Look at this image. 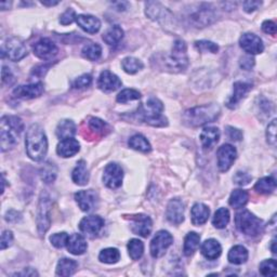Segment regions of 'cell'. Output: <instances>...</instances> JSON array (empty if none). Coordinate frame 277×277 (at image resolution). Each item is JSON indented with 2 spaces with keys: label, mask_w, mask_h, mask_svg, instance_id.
<instances>
[{
  "label": "cell",
  "mask_w": 277,
  "mask_h": 277,
  "mask_svg": "<svg viewBox=\"0 0 277 277\" xmlns=\"http://www.w3.org/2000/svg\"><path fill=\"white\" fill-rule=\"evenodd\" d=\"M99 260L106 264L117 263L120 260V252L116 248H106L99 254Z\"/></svg>",
  "instance_id": "74e56055"
},
{
  "label": "cell",
  "mask_w": 277,
  "mask_h": 277,
  "mask_svg": "<svg viewBox=\"0 0 277 277\" xmlns=\"http://www.w3.org/2000/svg\"><path fill=\"white\" fill-rule=\"evenodd\" d=\"M226 132H227V136H229V138L233 141H240L241 138H243V132L236 129V128L227 127Z\"/></svg>",
  "instance_id": "9f6ffc18"
},
{
  "label": "cell",
  "mask_w": 277,
  "mask_h": 277,
  "mask_svg": "<svg viewBox=\"0 0 277 277\" xmlns=\"http://www.w3.org/2000/svg\"><path fill=\"white\" fill-rule=\"evenodd\" d=\"M98 87L104 92H112L122 87V80L110 70H104L99 77Z\"/></svg>",
  "instance_id": "44dd1931"
},
{
  "label": "cell",
  "mask_w": 277,
  "mask_h": 277,
  "mask_svg": "<svg viewBox=\"0 0 277 277\" xmlns=\"http://www.w3.org/2000/svg\"><path fill=\"white\" fill-rule=\"evenodd\" d=\"M26 152L30 158L35 161L44 160L48 152V140L42 128L35 124L27 130L25 139Z\"/></svg>",
  "instance_id": "6da1fadb"
},
{
  "label": "cell",
  "mask_w": 277,
  "mask_h": 277,
  "mask_svg": "<svg viewBox=\"0 0 277 277\" xmlns=\"http://www.w3.org/2000/svg\"><path fill=\"white\" fill-rule=\"evenodd\" d=\"M266 139L268 144H271L272 146L276 145V119L272 120V123L267 126Z\"/></svg>",
  "instance_id": "f907efd6"
},
{
  "label": "cell",
  "mask_w": 277,
  "mask_h": 277,
  "mask_svg": "<svg viewBox=\"0 0 277 277\" xmlns=\"http://www.w3.org/2000/svg\"><path fill=\"white\" fill-rule=\"evenodd\" d=\"M166 216L168 221L172 224H181L184 221V204L179 200L174 198L169 202L167 206Z\"/></svg>",
  "instance_id": "d6986e66"
},
{
  "label": "cell",
  "mask_w": 277,
  "mask_h": 277,
  "mask_svg": "<svg viewBox=\"0 0 277 277\" xmlns=\"http://www.w3.org/2000/svg\"><path fill=\"white\" fill-rule=\"evenodd\" d=\"M21 214L16 210H10L7 212V215H6V220L8 222L10 223H18L20 220H21Z\"/></svg>",
  "instance_id": "91938a15"
},
{
  "label": "cell",
  "mask_w": 277,
  "mask_h": 277,
  "mask_svg": "<svg viewBox=\"0 0 277 277\" xmlns=\"http://www.w3.org/2000/svg\"><path fill=\"white\" fill-rule=\"evenodd\" d=\"M140 98H141V94L139 91L134 90V89H125L117 96L116 100L118 103L125 104L129 101L139 100Z\"/></svg>",
  "instance_id": "ee69618b"
},
{
  "label": "cell",
  "mask_w": 277,
  "mask_h": 277,
  "mask_svg": "<svg viewBox=\"0 0 277 277\" xmlns=\"http://www.w3.org/2000/svg\"><path fill=\"white\" fill-rule=\"evenodd\" d=\"M76 132H77L76 125L74 124V122H72V120L69 119L62 120V122L58 125V127H56V130H55L56 137L62 140L73 138L76 134Z\"/></svg>",
  "instance_id": "83f0119b"
},
{
  "label": "cell",
  "mask_w": 277,
  "mask_h": 277,
  "mask_svg": "<svg viewBox=\"0 0 277 277\" xmlns=\"http://www.w3.org/2000/svg\"><path fill=\"white\" fill-rule=\"evenodd\" d=\"M19 275H24V276H35V275H38V273L36 272V271H34V269H32V268H30V267H28L27 269H25V271L23 272V273H21V274H19Z\"/></svg>",
  "instance_id": "6125c7cd"
},
{
  "label": "cell",
  "mask_w": 277,
  "mask_h": 277,
  "mask_svg": "<svg viewBox=\"0 0 277 277\" xmlns=\"http://www.w3.org/2000/svg\"><path fill=\"white\" fill-rule=\"evenodd\" d=\"M104 227V220L99 216H89L83 218L79 223V230L86 235L94 237L98 235Z\"/></svg>",
  "instance_id": "9a60e30c"
},
{
  "label": "cell",
  "mask_w": 277,
  "mask_h": 277,
  "mask_svg": "<svg viewBox=\"0 0 277 277\" xmlns=\"http://www.w3.org/2000/svg\"><path fill=\"white\" fill-rule=\"evenodd\" d=\"M76 12L73 9H67L65 12H64L61 18H60V23L62 25H69L72 24L74 21H76Z\"/></svg>",
  "instance_id": "816d5d0a"
},
{
  "label": "cell",
  "mask_w": 277,
  "mask_h": 277,
  "mask_svg": "<svg viewBox=\"0 0 277 277\" xmlns=\"http://www.w3.org/2000/svg\"><path fill=\"white\" fill-rule=\"evenodd\" d=\"M261 2H245L243 3V7H244V10L248 13H251L253 12L254 10H257L259 7L261 6Z\"/></svg>",
  "instance_id": "94428289"
},
{
  "label": "cell",
  "mask_w": 277,
  "mask_h": 277,
  "mask_svg": "<svg viewBox=\"0 0 277 277\" xmlns=\"http://www.w3.org/2000/svg\"><path fill=\"white\" fill-rule=\"evenodd\" d=\"M275 243H276V240H275V239H273V240H272V247H271V249H272V252H273L274 254H276V249H275Z\"/></svg>",
  "instance_id": "e7e4bbea"
},
{
  "label": "cell",
  "mask_w": 277,
  "mask_h": 277,
  "mask_svg": "<svg viewBox=\"0 0 277 277\" xmlns=\"http://www.w3.org/2000/svg\"><path fill=\"white\" fill-rule=\"evenodd\" d=\"M76 23L81 30L89 34H96L101 28L100 20L94 16H87V14H80L76 18Z\"/></svg>",
  "instance_id": "7402d4cb"
},
{
  "label": "cell",
  "mask_w": 277,
  "mask_h": 277,
  "mask_svg": "<svg viewBox=\"0 0 277 277\" xmlns=\"http://www.w3.org/2000/svg\"><path fill=\"white\" fill-rule=\"evenodd\" d=\"M239 46L249 55L259 54L261 52H263L264 50V45L262 39L259 36H257V35L250 33L244 34L243 36L240 37Z\"/></svg>",
  "instance_id": "4fadbf2b"
},
{
  "label": "cell",
  "mask_w": 277,
  "mask_h": 277,
  "mask_svg": "<svg viewBox=\"0 0 277 277\" xmlns=\"http://www.w3.org/2000/svg\"><path fill=\"white\" fill-rule=\"evenodd\" d=\"M124 37V31L122 27L118 25L111 26L106 30V32L103 34V40L109 46H116L119 44V41Z\"/></svg>",
  "instance_id": "4dcf8cb0"
},
{
  "label": "cell",
  "mask_w": 277,
  "mask_h": 277,
  "mask_svg": "<svg viewBox=\"0 0 277 277\" xmlns=\"http://www.w3.org/2000/svg\"><path fill=\"white\" fill-rule=\"evenodd\" d=\"M262 31L268 35H275L276 34V24L272 21H264L262 23Z\"/></svg>",
  "instance_id": "680465c9"
},
{
  "label": "cell",
  "mask_w": 277,
  "mask_h": 277,
  "mask_svg": "<svg viewBox=\"0 0 277 277\" xmlns=\"http://www.w3.org/2000/svg\"><path fill=\"white\" fill-rule=\"evenodd\" d=\"M166 63L169 68L183 70L189 65V56H188V49L186 42L179 39L175 40L172 50L167 56Z\"/></svg>",
  "instance_id": "5b68a950"
},
{
  "label": "cell",
  "mask_w": 277,
  "mask_h": 277,
  "mask_svg": "<svg viewBox=\"0 0 277 277\" xmlns=\"http://www.w3.org/2000/svg\"><path fill=\"white\" fill-rule=\"evenodd\" d=\"M40 174H41V179L46 183H51L55 180L56 168L53 164L48 162V164H46V166L41 169Z\"/></svg>",
  "instance_id": "f6af8a7d"
},
{
  "label": "cell",
  "mask_w": 277,
  "mask_h": 277,
  "mask_svg": "<svg viewBox=\"0 0 277 277\" xmlns=\"http://www.w3.org/2000/svg\"><path fill=\"white\" fill-rule=\"evenodd\" d=\"M218 167L221 172H226L229 170L233 162L235 161L237 152L236 148L231 144H224L221 147H219L218 153Z\"/></svg>",
  "instance_id": "8fae6325"
},
{
  "label": "cell",
  "mask_w": 277,
  "mask_h": 277,
  "mask_svg": "<svg viewBox=\"0 0 277 277\" xmlns=\"http://www.w3.org/2000/svg\"><path fill=\"white\" fill-rule=\"evenodd\" d=\"M92 82V77L89 74H84L80 77L76 78L73 82V88L75 89H84L88 88Z\"/></svg>",
  "instance_id": "681fc988"
},
{
  "label": "cell",
  "mask_w": 277,
  "mask_h": 277,
  "mask_svg": "<svg viewBox=\"0 0 277 277\" xmlns=\"http://www.w3.org/2000/svg\"><path fill=\"white\" fill-rule=\"evenodd\" d=\"M27 55V49L22 41L18 38H10L6 41L3 48V56L11 61H20Z\"/></svg>",
  "instance_id": "9c48e42d"
},
{
  "label": "cell",
  "mask_w": 277,
  "mask_h": 277,
  "mask_svg": "<svg viewBox=\"0 0 277 277\" xmlns=\"http://www.w3.org/2000/svg\"><path fill=\"white\" fill-rule=\"evenodd\" d=\"M222 248L221 245L218 240L210 238L207 239L206 241H204L202 245V253L206 259L208 260H216L220 257V254H221Z\"/></svg>",
  "instance_id": "d4e9b609"
},
{
  "label": "cell",
  "mask_w": 277,
  "mask_h": 277,
  "mask_svg": "<svg viewBox=\"0 0 277 277\" xmlns=\"http://www.w3.org/2000/svg\"><path fill=\"white\" fill-rule=\"evenodd\" d=\"M122 65L125 72L131 75L138 73L139 70L143 68V63L139 59L133 58V56H128V58L124 59L122 62Z\"/></svg>",
  "instance_id": "ab89813d"
},
{
  "label": "cell",
  "mask_w": 277,
  "mask_h": 277,
  "mask_svg": "<svg viewBox=\"0 0 277 277\" xmlns=\"http://www.w3.org/2000/svg\"><path fill=\"white\" fill-rule=\"evenodd\" d=\"M131 231L136 234V235L142 237L150 236L153 226L150 217H147L145 215H137L131 217Z\"/></svg>",
  "instance_id": "2e32d148"
},
{
  "label": "cell",
  "mask_w": 277,
  "mask_h": 277,
  "mask_svg": "<svg viewBox=\"0 0 277 277\" xmlns=\"http://www.w3.org/2000/svg\"><path fill=\"white\" fill-rule=\"evenodd\" d=\"M220 139V131L216 127H207L201 133V141L204 148H211L217 144Z\"/></svg>",
  "instance_id": "4316f807"
},
{
  "label": "cell",
  "mask_w": 277,
  "mask_h": 277,
  "mask_svg": "<svg viewBox=\"0 0 277 277\" xmlns=\"http://www.w3.org/2000/svg\"><path fill=\"white\" fill-rule=\"evenodd\" d=\"M129 146L133 150L142 152V153H148L151 152L152 146L147 139L141 134H136L129 140Z\"/></svg>",
  "instance_id": "d590c367"
},
{
  "label": "cell",
  "mask_w": 277,
  "mask_h": 277,
  "mask_svg": "<svg viewBox=\"0 0 277 277\" xmlns=\"http://www.w3.org/2000/svg\"><path fill=\"white\" fill-rule=\"evenodd\" d=\"M227 259L233 264H243L248 260V250L244 246H234L227 255Z\"/></svg>",
  "instance_id": "1f68e13d"
},
{
  "label": "cell",
  "mask_w": 277,
  "mask_h": 277,
  "mask_svg": "<svg viewBox=\"0 0 277 277\" xmlns=\"http://www.w3.org/2000/svg\"><path fill=\"white\" fill-rule=\"evenodd\" d=\"M51 201L46 193H42L38 205L37 214V227L40 236H45L46 232L51 225Z\"/></svg>",
  "instance_id": "8992f818"
},
{
  "label": "cell",
  "mask_w": 277,
  "mask_h": 277,
  "mask_svg": "<svg viewBox=\"0 0 277 277\" xmlns=\"http://www.w3.org/2000/svg\"><path fill=\"white\" fill-rule=\"evenodd\" d=\"M42 92H44V84L42 82H36L17 87L13 90V96L19 99H23V100H30V99L40 97Z\"/></svg>",
  "instance_id": "e0dca14e"
},
{
  "label": "cell",
  "mask_w": 277,
  "mask_h": 277,
  "mask_svg": "<svg viewBox=\"0 0 277 277\" xmlns=\"http://www.w3.org/2000/svg\"><path fill=\"white\" fill-rule=\"evenodd\" d=\"M235 224L237 229L247 236H258L263 231V222L248 210L238 212L235 217Z\"/></svg>",
  "instance_id": "277c9868"
},
{
  "label": "cell",
  "mask_w": 277,
  "mask_h": 277,
  "mask_svg": "<svg viewBox=\"0 0 277 277\" xmlns=\"http://www.w3.org/2000/svg\"><path fill=\"white\" fill-rule=\"evenodd\" d=\"M190 19L196 27H205L216 20L215 8L209 4H201L200 7L191 14Z\"/></svg>",
  "instance_id": "52a82bcc"
},
{
  "label": "cell",
  "mask_w": 277,
  "mask_h": 277,
  "mask_svg": "<svg viewBox=\"0 0 277 277\" xmlns=\"http://www.w3.org/2000/svg\"><path fill=\"white\" fill-rule=\"evenodd\" d=\"M80 150V145L78 143V141L70 138L62 140L58 147H56V153H58L61 157L68 158L72 157V156L76 155Z\"/></svg>",
  "instance_id": "603a6c76"
},
{
  "label": "cell",
  "mask_w": 277,
  "mask_h": 277,
  "mask_svg": "<svg viewBox=\"0 0 277 277\" xmlns=\"http://www.w3.org/2000/svg\"><path fill=\"white\" fill-rule=\"evenodd\" d=\"M134 115L141 122L153 127H165L168 125V120L165 116H162L160 113H157L151 110L150 108H147L146 105L141 106Z\"/></svg>",
  "instance_id": "30bf717a"
},
{
  "label": "cell",
  "mask_w": 277,
  "mask_h": 277,
  "mask_svg": "<svg viewBox=\"0 0 277 277\" xmlns=\"http://www.w3.org/2000/svg\"><path fill=\"white\" fill-rule=\"evenodd\" d=\"M13 243V234L11 231H5L2 235V249L5 250Z\"/></svg>",
  "instance_id": "11a10c76"
},
{
  "label": "cell",
  "mask_w": 277,
  "mask_h": 277,
  "mask_svg": "<svg viewBox=\"0 0 277 277\" xmlns=\"http://www.w3.org/2000/svg\"><path fill=\"white\" fill-rule=\"evenodd\" d=\"M75 201L79 206V208L84 211L89 212L94 210L98 203V195L94 190L79 191L75 194Z\"/></svg>",
  "instance_id": "ac0fdd59"
},
{
  "label": "cell",
  "mask_w": 277,
  "mask_h": 277,
  "mask_svg": "<svg viewBox=\"0 0 277 277\" xmlns=\"http://www.w3.org/2000/svg\"><path fill=\"white\" fill-rule=\"evenodd\" d=\"M72 179L76 184L81 187L86 186V184L89 182V171L87 169L86 162L83 160L77 162V166L73 170Z\"/></svg>",
  "instance_id": "f546056e"
},
{
  "label": "cell",
  "mask_w": 277,
  "mask_h": 277,
  "mask_svg": "<svg viewBox=\"0 0 277 277\" xmlns=\"http://www.w3.org/2000/svg\"><path fill=\"white\" fill-rule=\"evenodd\" d=\"M201 243V236L198 235L195 232H191L186 236V239H184V246H183V252L188 257L193 254L197 248L200 247Z\"/></svg>",
  "instance_id": "836d02e7"
},
{
  "label": "cell",
  "mask_w": 277,
  "mask_h": 277,
  "mask_svg": "<svg viewBox=\"0 0 277 277\" xmlns=\"http://www.w3.org/2000/svg\"><path fill=\"white\" fill-rule=\"evenodd\" d=\"M248 193L244 190H235L233 192L230 196V205L233 208L238 209V208H243L244 206L248 203Z\"/></svg>",
  "instance_id": "8d00e7d4"
},
{
  "label": "cell",
  "mask_w": 277,
  "mask_h": 277,
  "mask_svg": "<svg viewBox=\"0 0 277 277\" xmlns=\"http://www.w3.org/2000/svg\"><path fill=\"white\" fill-rule=\"evenodd\" d=\"M230 222V211L226 208H220L216 211L214 220H212V224H214L217 229H224Z\"/></svg>",
  "instance_id": "60d3db41"
},
{
  "label": "cell",
  "mask_w": 277,
  "mask_h": 277,
  "mask_svg": "<svg viewBox=\"0 0 277 277\" xmlns=\"http://www.w3.org/2000/svg\"><path fill=\"white\" fill-rule=\"evenodd\" d=\"M259 271L263 276H276L277 274L276 260L268 259V260L262 261L259 266Z\"/></svg>",
  "instance_id": "7bdbcfd3"
},
{
  "label": "cell",
  "mask_w": 277,
  "mask_h": 277,
  "mask_svg": "<svg viewBox=\"0 0 277 277\" xmlns=\"http://www.w3.org/2000/svg\"><path fill=\"white\" fill-rule=\"evenodd\" d=\"M210 215V210L207 206L197 203L195 204L191 210V217H192V223L194 225H203L208 221V218Z\"/></svg>",
  "instance_id": "cb8c5ba5"
},
{
  "label": "cell",
  "mask_w": 277,
  "mask_h": 277,
  "mask_svg": "<svg viewBox=\"0 0 277 277\" xmlns=\"http://www.w3.org/2000/svg\"><path fill=\"white\" fill-rule=\"evenodd\" d=\"M233 87V94L226 102V106L230 109H234L241 100H243L248 92L252 89V84L245 81H237L234 83Z\"/></svg>",
  "instance_id": "ffe728a7"
},
{
  "label": "cell",
  "mask_w": 277,
  "mask_h": 277,
  "mask_svg": "<svg viewBox=\"0 0 277 277\" xmlns=\"http://www.w3.org/2000/svg\"><path fill=\"white\" fill-rule=\"evenodd\" d=\"M41 4L44 5V6H48V7H51V6H55V5H58L59 2H50V3H47V2H41Z\"/></svg>",
  "instance_id": "be15d7a7"
},
{
  "label": "cell",
  "mask_w": 277,
  "mask_h": 277,
  "mask_svg": "<svg viewBox=\"0 0 277 277\" xmlns=\"http://www.w3.org/2000/svg\"><path fill=\"white\" fill-rule=\"evenodd\" d=\"M82 56L90 61H96L100 59L102 54V48L98 44H89L82 48Z\"/></svg>",
  "instance_id": "b9f144b4"
},
{
  "label": "cell",
  "mask_w": 277,
  "mask_h": 277,
  "mask_svg": "<svg viewBox=\"0 0 277 277\" xmlns=\"http://www.w3.org/2000/svg\"><path fill=\"white\" fill-rule=\"evenodd\" d=\"M89 128L90 129L99 134H105V130H109V125L104 123L103 120L99 119V118H95L92 117L89 120Z\"/></svg>",
  "instance_id": "bcb514c9"
},
{
  "label": "cell",
  "mask_w": 277,
  "mask_h": 277,
  "mask_svg": "<svg viewBox=\"0 0 277 277\" xmlns=\"http://www.w3.org/2000/svg\"><path fill=\"white\" fill-rule=\"evenodd\" d=\"M167 14L170 12L164 8L159 3L148 2L146 3V16L154 21H161L167 18Z\"/></svg>",
  "instance_id": "f1b7e54d"
},
{
  "label": "cell",
  "mask_w": 277,
  "mask_h": 277,
  "mask_svg": "<svg viewBox=\"0 0 277 277\" xmlns=\"http://www.w3.org/2000/svg\"><path fill=\"white\" fill-rule=\"evenodd\" d=\"M220 106L211 103L207 105L196 106L194 109L186 111L183 114V123L189 127H201L206 124L215 122L220 116Z\"/></svg>",
  "instance_id": "7a4b0ae2"
},
{
  "label": "cell",
  "mask_w": 277,
  "mask_h": 277,
  "mask_svg": "<svg viewBox=\"0 0 277 277\" xmlns=\"http://www.w3.org/2000/svg\"><path fill=\"white\" fill-rule=\"evenodd\" d=\"M276 189V181L273 176H265L260 179L254 186V190L260 194H271Z\"/></svg>",
  "instance_id": "e575fe53"
},
{
  "label": "cell",
  "mask_w": 277,
  "mask_h": 277,
  "mask_svg": "<svg viewBox=\"0 0 277 277\" xmlns=\"http://www.w3.org/2000/svg\"><path fill=\"white\" fill-rule=\"evenodd\" d=\"M173 237L167 231H159L151 241V254L153 258H160L172 245Z\"/></svg>",
  "instance_id": "ba28073f"
},
{
  "label": "cell",
  "mask_w": 277,
  "mask_h": 277,
  "mask_svg": "<svg viewBox=\"0 0 277 277\" xmlns=\"http://www.w3.org/2000/svg\"><path fill=\"white\" fill-rule=\"evenodd\" d=\"M67 250L75 255H80L87 250V241L80 234H73L68 237L67 241Z\"/></svg>",
  "instance_id": "484cf974"
},
{
  "label": "cell",
  "mask_w": 277,
  "mask_h": 277,
  "mask_svg": "<svg viewBox=\"0 0 277 277\" xmlns=\"http://www.w3.org/2000/svg\"><path fill=\"white\" fill-rule=\"evenodd\" d=\"M68 237L69 236L65 232L56 233V234H53V235L50 237V241L55 248H63L67 245Z\"/></svg>",
  "instance_id": "c3c4849f"
},
{
  "label": "cell",
  "mask_w": 277,
  "mask_h": 277,
  "mask_svg": "<svg viewBox=\"0 0 277 277\" xmlns=\"http://www.w3.org/2000/svg\"><path fill=\"white\" fill-rule=\"evenodd\" d=\"M195 47L197 50L202 52H211V53H217L219 51V47L217 44L212 41L208 40H200L195 42Z\"/></svg>",
  "instance_id": "7dc6e473"
},
{
  "label": "cell",
  "mask_w": 277,
  "mask_h": 277,
  "mask_svg": "<svg viewBox=\"0 0 277 277\" xmlns=\"http://www.w3.org/2000/svg\"><path fill=\"white\" fill-rule=\"evenodd\" d=\"M24 129L22 119L17 116H4L0 122L2 151L6 152L16 145Z\"/></svg>",
  "instance_id": "3957f363"
},
{
  "label": "cell",
  "mask_w": 277,
  "mask_h": 277,
  "mask_svg": "<svg viewBox=\"0 0 277 277\" xmlns=\"http://www.w3.org/2000/svg\"><path fill=\"white\" fill-rule=\"evenodd\" d=\"M124 179V171L117 164H109L104 169L103 182L110 189H118L122 187Z\"/></svg>",
  "instance_id": "7c38bea8"
},
{
  "label": "cell",
  "mask_w": 277,
  "mask_h": 277,
  "mask_svg": "<svg viewBox=\"0 0 277 277\" xmlns=\"http://www.w3.org/2000/svg\"><path fill=\"white\" fill-rule=\"evenodd\" d=\"M77 262L73 259H61L56 266V275L59 276H72L77 269Z\"/></svg>",
  "instance_id": "d6a6232c"
},
{
  "label": "cell",
  "mask_w": 277,
  "mask_h": 277,
  "mask_svg": "<svg viewBox=\"0 0 277 277\" xmlns=\"http://www.w3.org/2000/svg\"><path fill=\"white\" fill-rule=\"evenodd\" d=\"M251 179L252 177L250 174H248L246 172H241V171L236 172V174L234 175V182H235L239 187H245L247 184H249Z\"/></svg>",
  "instance_id": "f5cc1de1"
},
{
  "label": "cell",
  "mask_w": 277,
  "mask_h": 277,
  "mask_svg": "<svg viewBox=\"0 0 277 277\" xmlns=\"http://www.w3.org/2000/svg\"><path fill=\"white\" fill-rule=\"evenodd\" d=\"M128 251L132 260H139L144 252V245L140 239L133 238L128 243Z\"/></svg>",
  "instance_id": "f35d334b"
},
{
  "label": "cell",
  "mask_w": 277,
  "mask_h": 277,
  "mask_svg": "<svg viewBox=\"0 0 277 277\" xmlns=\"http://www.w3.org/2000/svg\"><path fill=\"white\" fill-rule=\"evenodd\" d=\"M34 54L39 59L49 60L58 53V47L49 38H42L33 47Z\"/></svg>",
  "instance_id": "5bb4252c"
},
{
  "label": "cell",
  "mask_w": 277,
  "mask_h": 277,
  "mask_svg": "<svg viewBox=\"0 0 277 277\" xmlns=\"http://www.w3.org/2000/svg\"><path fill=\"white\" fill-rule=\"evenodd\" d=\"M254 65V59L251 55H246L240 59V67L246 70H249Z\"/></svg>",
  "instance_id": "6f0895ef"
},
{
  "label": "cell",
  "mask_w": 277,
  "mask_h": 277,
  "mask_svg": "<svg viewBox=\"0 0 277 277\" xmlns=\"http://www.w3.org/2000/svg\"><path fill=\"white\" fill-rule=\"evenodd\" d=\"M2 76H3V82L8 84V86H12L14 81H16V78H14L13 74L11 73L10 68H8L7 66H3Z\"/></svg>",
  "instance_id": "db71d44e"
}]
</instances>
